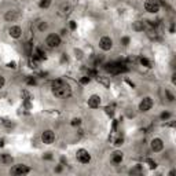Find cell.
Returning a JSON list of instances; mask_svg holds the SVG:
<instances>
[{"instance_id":"cell-25","label":"cell","mask_w":176,"mask_h":176,"mask_svg":"<svg viewBox=\"0 0 176 176\" xmlns=\"http://www.w3.org/2000/svg\"><path fill=\"white\" fill-rule=\"evenodd\" d=\"M46 29H47V23L42 22V23H40V30H46Z\"/></svg>"},{"instance_id":"cell-19","label":"cell","mask_w":176,"mask_h":176,"mask_svg":"<svg viewBox=\"0 0 176 176\" xmlns=\"http://www.w3.org/2000/svg\"><path fill=\"white\" fill-rule=\"evenodd\" d=\"M4 84H6V80H4V77H3V76H0V90H2V88L4 87Z\"/></svg>"},{"instance_id":"cell-18","label":"cell","mask_w":176,"mask_h":176,"mask_svg":"<svg viewBox=\"0 0 176 176\" xmlns=\"http://www.w3.org/2000/svg\"><path fill=\"white\" fill-rule=\"evenodd\" d=\"M81 124V120L80 118H73L72 120V125L73 127H76V125H80Z\"/></svg>"},{"instance_id":"cell-10","label":"cell","mask_w":176,"mask_h":176,"mask_svg":"<svg viewBox=\"0 0 176 176\" xmlns=\"http://www.w3.org/2000/svg\"><path fill=\"white\" fill-rule=\"evenodd\" d=\"M8 34H10L13 39H19L22 34V29L19 28V26H11L10 29H8Z\"/></svg>"},{"instance_id":"cell-5","label":"cell","mask_w":176,"mask_h":176,"mask_svg":"<svg viewBox=\"0 0 176 176\" xmlns=\"http://www.w3.org/2000/svg\"><path fill=\"white\" fill-rule=\"evenodd\" d=\"M145 8L147 13L155 14L160 11V4H158L157 0H146L145 2Z\"/></svg>"},{"instance_id":"cell-22","label":"cell","mask_w":176,"mask_h":176,"mask_svg":"<svg viewBox=\"0 0 176 176\" xmlns=\"http://www.w3.org/2000/svg\"><path fill=\"white\" fill-rule=\"evenodd\" d=\"M69 25H70V29H72V30H74V29L77 28V25H76V22H74V21H70Z\"/></svg>"},{"instance_id":"cell-26","label":"cell","mask_w":176,"mask_h":176,"mask_svg":"<svg viewBox=\"0 0 176 176\" xmlns=\"http://www.w3.org/2000/svg\"><path fill=\"white\" fill-rule=\"evenodd\" d=\"M128 43H130V39H128V37H124V39H122V44H124V46H128Z\"/></svg>"},{"instance_id":"cell-27","label":"cell","mask_w":176,"mask_h":176,"mask_svg":"<svg viewBox=\"0 0 176 176\" xmlns=\"http://www.w3.org/2000/svg\"><path fill=\"white\" fill-rule=\"evenodd\" d=\"M114 145H117V146L122 145V138H121V139H120V138H118V139H117V140H116V143H114Z\"/></svg>"},{"instance_id":"cell-11","label":"cell","mask_w":176,"mask_h":176,"mask_svg":"<svg viewBox=\"0 0 176 176\" xmlns=\"http://www.w3.org/2000/svg\"><path fill=\"white\" fill-rule=\"evenodd\" d=\"M151 149H153V151H155V153L161 151L164 149L162 140H161L160 138H155V139H153V140H151Z\"/></svg>"},{"instance_id":"cell-6","label":"cell","mask_w":176,"mask_h":176,"mask_svg":"<svg viewBox=\"0 0 176 176\" xmlns=\"http://www.w3.org/2000/svg\"><path fill=\"white\" fill-rule=\"evenodd\" d=\"M151 106H153V99H151L150 96H146V98H143L142 101H140L139 110L140 111H149L151 109Z\"/></svg>"},{"instance_id":"cell-21","label":"cell","mask_w":176,"mask_h":176,"mask_svg":"<svg viewBox=\"0 0 176 176\" xmlns=\"http://www.w3.org/2000/svg\"><path fill=\"white\" fill-rule=\"evenodd\" d=\"M106 113H107V114H110V116H111V114L114 113V111H113V106H111V107H110V106H107V107H106Z\"/></svg>"},{"instance_id":"cell-23","label":"cell","mask_w":176,"mask_h":176,"mask_svg":"<svg viewBox=\"0 0 176 176\" xmlns=\"http://www.w3.org/2000/svg\"><path fill=\"white\" fill-rule=\"evenodd\" d=\"M26 81H28V84H29V86H34V84H36V81H34V78H28V80H26Z\"/></svg>"},{"instance_id":"cell-15","label":"cell","mask_w":176,"mask_h":176,"mask_svg":"<svg viewBox=\"0 0 176 176\" xmlns=\"http://www.w3.org/2000/svg\"><path fill=\"white\" fill-rule=\"evenodd\" d=\"M2 162L3 164H11L13 162V157L8 155V154H3L2 155Z\"/></svg>"},{"instance_id":"cell-2","label":"cell","mask_w":176,"mask_h":176,"mask_svg":"<svg viewBox=\"0 0 176 176\" xmlns=\"http://www.w3.org/2000/svg\"><path fill=\"white\" fill-rule=\"evenodd\" d=\"M30 172V168L26 165H23V164H19V165H14L13 168H11L10 174L11 175H17V176H21V175H26Z\"/></svg>"},{"instance_id":"cell-13","label":"cell","mask_w":176,"mask_h":176,"mask_svg":"<svg viewBox=\"0 0 176 176\" xmlns=\"http://www.w3.org/2000/svg\"><path fill=\"white\" fill-rule=\"evenodd\" d=\"M18 18V13H17V11H14V10H10L8 11L7 14H6V19H7V21H15V19Z\"/></svg>"},{"instance_id":"cell-4","label":"cell","mask_w":176,"mask_h":176,"mask_svg":"<svg viewBox=\"0 0 176 176\" xmlns=\"http://www.w3.org/2000/svg\"><path fill=\"white\" fill-rule=\"evenodd\" d=\"M46 44L50 47V48H58L61 46V37L58 34H50L46 39Z\"/></svg>"},{"instance_id":"cell-7","label":"cell","mask_w":176,"mask_h":176,"mask_svg":"<svg viewBox=\"0 0 176 176\" xmlns=\"http://www.w3.org/2000/svg\"><path fill=\"white\" fill-rule=\"evenodd\" d=\"M42 140H43V143H46V145H51V143H54V140H55V134L51 130L44 131L42 134Z\"/></svg>"},{"instance_id":"cell-12","label":"cell","mask_w":176,"mask_h":176,"mask_svg":"<svg viewBox=\"0 0 176 176\" xmlns=\"http://www.w3.org/2000/svg\"><path fill=\"white\" fill-rule=\"evenodd\" d=\"M122 153L121 151H114L113 154H111V162L113 164H120L122 161Z\"/></svg>"},{"instance_id":"cell-3","label":"cell","mask_w":176,"mask_h":176,"mask_svg":"<svg viewBox=\"0 0 176 176\" xmlns=\"http://www.w3.org/2000/svg\"><path fill=\"white\" fill-rule=\"evenodd\" d=\"M76 158H77L78 162L88 164L91 161V154L88 153L86 149H80V150H77V153H76Z\"/></svg>"},{"instance_id":"cell-16","label":"cell","mask_w":176,"mask_h":176,"mask_svg":"<svg viewBox=\"0 0 176 176\" xmlns=\"http://www.w3.org/2000/svg\"><path fill=\"white\" fill-rule=\"evenodd\" d=\"M51 4V0H39V6L42 8H48Z\"/></svg>"},{"instance_id":"cell-24","label":"cell","mask_w":176,"mask_h":176,"mask_svg":"<svg viewBox=\"0 0 176 176\" xmlns=\"http://www.w3.org/2000/svg\"><path fill=\"white\" fill-rule=\"evenodd\" d=\"M169 116H171L169 113H162V114H161V118H162V120H166V118H169Z\"/></svg>"},{"instance_id":"cell-9","label":"cell","mask_w":176,"mask_h":176,"mask_svg":"<svg viewBox=\"0 0 176 176\" xmlns=\"http://www.w3.org/2000/svg\"><path fill=\"white\" fill-rule=\"evenodd\" d=\"M99 105H101V96L99 95H91L88 98V106L91 109H96V107H99Z\"/></svg>"},{"instance_id":"cell-17","label":"cell","mask_w":176,"mask_h":176,"mask_svg":"<svg viewBox=\"0 0 176 176\" xmlns=\"http://www.w3.org/2000/svg\"><path fill=\"white\" fill-rule=\"evenodd\" d=\"M140 63H142L143 66H146V67H151V65H150V61H149V59H146V58H140Z\"/></svg>"},{"instance_id":"cell-8","label":"cell","mask_w":176,"mask_h":176,"mask_svg":"<svg viewBox=\"0 0 176 176\" xmlns=\"http://www.w3.org/2000/svg\"><path fill=\"white\" fill-rule=\"evenodd\" d=\"M99 47H101L103 51H109L111 47H113V40H111L110 37H107V36L102 37V39L99 40Z\"/></svg>"},{"instance_id":"cell-14","label":"cell","mask_w":176,"mask_h":176,"mask_svg":"<svg viewBox=\"0 0 176 176\" xmlns=\"http://www.w3.org/2000/svg\"><path fill=\"white\" fill-rule=\"evenodd\" d=\"M29 66H30L32 69L37 67V66H39V59H37V58H34V57L29 58Z\"/></svg>"},{"instance_id":"cell-28","label":"cell","mask_w":176,"mask_h":176,"mask_svg":"<svg viewBox=\"0 0 176 176\" xmlns=\"http://www.w3.org/2000/svg\"><path fill=\"white\" fill-rule=\"evenodd\" d=\"M149 164H150V168H151V169H154L155 166H157V164L153 162V161H149Z\"/></svg>"},{"instance_id":"cell-1","label":"cell","mask_w":176,"mask_h":176,"mask_svg":"<svg viewBox=\"0 0 176 176\" xmlns=\"http://www.w3.org/2000/svg\"><path fill=\"white\" fill-rule=\"evenodd\" d=\"M51 88H52V94L59 99H66L72 95V90H70L69 84H66L65 81H62V80L52 81Z\"/></svg>"},{"instance_id":"cell-29","label":"cell","mask_w":176,"mask_h":176,"mask_svg":"<svg viewBox=\"0 0 176 176\" xmlns=\"http://www.w3.org/2000/svg\"><path fill=\"white\" fill-rule=\"evenodd\" d=\"M8 67H13V69H15V62H8Z\"/></svg>"},{"instance_id":"cell-20","label":"cell","mask_w":176,"mask_h":176,"mask_svg":"<svg viewBox=\"0 0 176 176\" xmlns=\"http://www.w3.org/2000/svg\"><path fill=\"white\" fill-rule=\"evenodd\" d=\"M80 83L81 84H88V83H90V77H83L80 80Z\"/></svg>"}]
</instances>
